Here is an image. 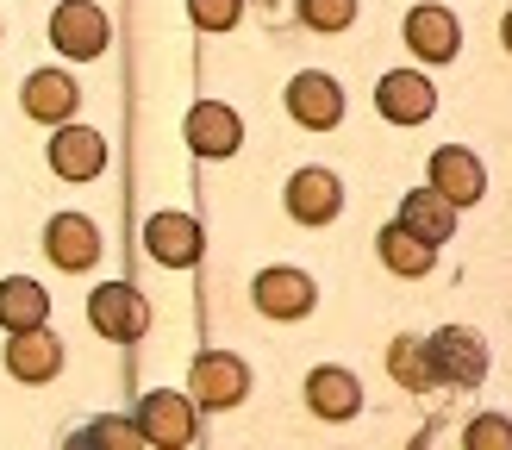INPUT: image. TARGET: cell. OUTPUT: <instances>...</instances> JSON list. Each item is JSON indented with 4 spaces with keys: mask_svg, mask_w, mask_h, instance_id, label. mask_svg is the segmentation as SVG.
I'll use <instances>...</instances> for the list:
<instances>
[{
    "mask_svg": "<svg viewBox=\"0 0 512 450\" xmlns=\"http://www.w3.org/2000/svg\"><path fill=\"white\" fill-rule=\"evenodd\" d=\"M75 438H82V444H138V425H125V419H94L88 425V432H75Z\"/></svg>",
    "mask_w": 512,
    "mask_h": 450,
    "instance_id": "cell-25",
    "label": "cell"
},
{
    "mask_svg": "<svg viewBox=\"0 0 512 450\" xmlns=\"http://www.w3.org/2000/svg\"><path fill=\"white\" fill-rule=\"evenodd\" d=\"M25 113L44 119V125H63L75 119V107H82V88L69 82V69H38V75H25Z\"/></svg>",
    "mask_w": 512,
    "mask_h": 450,
    "instance_id": "cell-16",
    "label": "cell"
},
{
    "mask_svg": "<svg viewBox=\"0 0 512 450\" xmlns=\"http://www.w3.org/2000/svg\"><path fill=\"white\" fill-rule=\"evenodd\" d=\"M425 357L438 369V382H450V388H481V375H488V344H481L469 325H444V332L425 344Z\"/></svg>",
    "mask_w": 512,
    "mask_h": 450,
    "instance_id": "cell-2",
    "label": "cell"
},
{
    "mask_svg": "<svg viewBox=\"0 0 512 450\" xmlns=\"http://www.w3.org/2000/svg\"><path fill=\"white\" fill-rule=\"evenodd\" d=\"M469 444L500 450V444H506V419H475V425H469Z\"/></svg>",
    "mask_w": 512,
    "mask_h": 450,
    "instance_id": "cell-26",
    "label": "cell"
},
{
    "mask_svg": "<svg viewBox=\"0 0 512 450\" xmlns=\"http://www.w3.org/2000/svg\"><path fill=\"white\" fill-rule=\"evenodd\" d=\"M306 407H313L319 419H356V407H363V388H356V375L325 363L306 375Z\"/></svg>",
    "mask_w": 512,
    "mask_h": 450,
    "instance_id": "cell-17",
    "label": "cell"
},
{
    "mask_svg": "<svg viewBox=\"0 0 512 450\" xmlns=\"http://www.w3.org/2000/svg\"><path fill=\"white\" fill-rule=\"evenodd\" d=\"M288 213L300 225H331L344 213V188H338V175L331 169H300L294 182H288Z\"/></svg>",
    "mask_w": 512,
    "mask_h": 450,
    "instance_id": "cell-13",
    "label": "cell"
},
{
    "mask_svg": "<svg viewBox=\"0 0 512 450\" xmlns=\"http://www.w3.org/2000/svg\"><path fill=\"white\" fill-rule=\"evenodd\" d=\"M375 250H381V263H388L394 275H431V263H438V257H431V244H425V238H413L400 219H394V225H381Z\"/></svg>",
    "mask_w": 512,
    "mask_h": 450,
    "instance_id": "cell-21",
    "label": "cell"
},
{
    "mask_svg": "<svg viewBox=\"0 0 512 450\" xmlns=\"http://www.w3.org/2000/svg\"><path fill=\"white\" fill-rule=\"evenodd\" d=\"M388 375H394L406 394H431V388H438V369H431V357H425L419 338H394L388 344Z\"/></svg>",
    "mask_w": 512,
    "mask_h": 450,
    "instance_id": "cell-22",
    "label": "cell"
},
{
    "mask_svg": "<svg viewBox=\"0 0 512 450\" xmlns=\"http://www.w3.org/2000/svg\"><path fill=\"white\" fill-rule=\"evenodd\" d=\"M188 150L194 157H213V163H225V157H238V144H244V119L225 107V100H200V107H188Z\"/></svg>",
    "mask_w": 512,
    "mask_h": 450,
    "instance_id": "cell-4",
    "label": "cell"
},
{
    "mask_svg": "<svg viewBox=\"0 0 512 450\" xmlns=\"http://www.w3.org/2000/svg\"><path fill=\"white\" fill-rule=\"evenodd\" d=\"M88 319H94V332L113 338V344H138L150 332V307L132 282H100L88 294Z\"/></svg>",
    "mask_w": 512,
    "mask_h": 450,
    "instance_id": "cell-1",
    "label": "cell"
},
{
    "mask_svg": "<svg viewBox=\"0 0 512 450\" xmlns=\"http://www.w3.org/2000/svg\"><path fill=\"white\" fill-rule=\"evenodd\" d=\"M44 313H50V294L32 282V275H7V282H0V325H7V332L44 325Z\"/></svg>",
    "mask_w": 512,
    "mask_h": 450,
    "instance_id": "cell-20",
    "label": "cell"
},
{
    "mask_svg": "<svg viewBox=\"0 0 512 450\" xmlns=\"http://www.w3.org/2000/svg\"><path fill=\"white\" fill-rule=\"evenodd\" d=\"M188 13H194L200 32H232L244 7H238V0H188Z\"/></svg>",
    "mask_w": 512,
    "mask_h": 450,
    "instance_id": "cell-24",
    "label": "cell"
},
{
    "mask_svg": "<svg viewBox=\"0 0 512 450\" xmlns=\"http://www.w3.org/2000/svg\"><path fill=\"white\" fill-rule=\"evenodd\" d=\"M7 369L19 382H50V375L63 369V344L50 338L44 325H25V332H13V344H7Z\"/></svg>",
    "mask_w": 512,
    "mask_h": 450,
    "instance_id": "cell-19",
    "label": "cell"
},
{
    "mask_svg": "<svg viewBox=\"0 0 512 450\" xmlns=\"http://www.w3.org/2000/svg\"><path fill=\"white\" fill-rule=\"evenodd\" d=\"M375 107L388 125H419V119L438 113V88H431L419 69H388L375 82Z\"/></svg>",
    "mask_w": 512,
    "mask_h": 450,
    "instance_id": "cell-5",
    "label": "cell"
},
{
    "mask_svg": "<svg viewBox=\"0 0 512 450\" xmlns=\"http://www.w3.org/2000/svg\"><path fill=\"white\" fill-rule=\"evenodd\" d=\"M138 438L144 444H163V450H182L194 438V400L188 394H169V388L144 394L138 400Z\"/></svg>",
    "mask_w": 512,
    "mask_h": 450,
    "instance_id": "cell-6",
    "label": "cell"
},
{
    "mask_svg": "<svg viewBox=\"0 0 512 450\" xmlns=\"http://www.w3.org/2000/svg\"><path fill=\"white\" fill-rule=\"evenodd\" d=\"M313 300H319V288H313L306 269H263L256 275V307H263L269 319H306Z\"/></svg>",
    "mask_w": 512,
    "mask_h": 450,
    "instance_id": "cell-12",
    "label": "cell"
},
{
    "mask_svg": "<svg viewBox=\"0 0 512 450\" xmlns=\"http://www.w3.org/2000/svg\"><path fill=\"white\" fill-rule=\"evenodd\" d=\"M244 394H250V375H244L238 357H225V350H207V357H194V400H200V407L225 413V407H238Z\"/></svg>",
    "mask_w": 512,
    "mask_h": 450,
    "instance_id": "cell-11",
    "label": "cell"
},
{
    "mask_svg": "<svg viewBox=\"0 0 512 450\" xmlns=\"http://www.w3.org/2000/svg\"><path fill=\"white\" fill-rule=\"evenodd\" d=\"M431 188H438L450 207H475V200L488 194V169H481L475 150L444 144V150H431Z\"/></svg>",
    "mask_w": 512,
    "mask_h": 450,
    "instance_id": "cell-7",
    "label": "cell"
},
{
    "mask_svg": "<svg viewBox=\"0 0 512 450\" xmlns=\"http://www.w3.org/2000/svg\"><path fill=\"white\" fill-rule=\"evenodd\" d=\"M44 250H50V263H57V269H94V257H100L94 219L88 213H57V219L44 225Z\"/></svg>",
    "mask_w": 512,
    "mask_h": 450,
    "instance_id": "cell-14",
    "label": "cell"
},
{
    "mask_svg": "<svg viewBox=\"0 0 512 450\" xmlns=\"http://www.w3.org/2000/svg\"><path fill=\"white\" fill-rule=\"evenodd\" d=\"M406 44H413L425 63H450L456 50H463V25H456L450 7H413L406 13Z\"/></svg>",
    "mask_w": 512,
    "mask_h": 450,
    "instance_id": "cell-15",
    "label": "cell"
},
{
    "mask_svg": "<svg viewBox=\"0 0 512 450\" xmlns=\"http://www.w3.org/2000/svg\"><path fill=\"white\" fill-rule=\"evenodd\" d=\"M144 250L157 257L163 269H194L200 250H207V238H200V225L188 213H157L144 225Z\"/></svg>",
    "mask_w": 512,
    "mask_h": 450,
    "instance_id": "cell-9",
    "label": "cell"
},
{
    "mask_svg": "<svg viewBox=\"0 0 512 450\" xmlns=\"http://www.w3.org/2000/svg\"><path fill=\"white\" fill-rule=\"evenodd\" d=\"M288 113L306 125V132H331V125L344 119V88L331 82V75H319V69H300L288 82Z\"/></svg>",
    "mask_w": 512,
    "mask_h": 450,
    "instance_id": "cell-8",
    "label": "cell"
},
{
    "mask_svg": "<svg viewBox=\"0 0 512 450\" xmlns=\"http://www.w3.org/2000/svg\"><path fill=\"white\" fill-rule=\"evenodd\" d=\"M400 225L438 250V244H450V232H456V207H450L438 188H413V194L400 200Z\"/></svg>",
    "mask_w": 512,
    "mask_h": 450,
    "instance_id": "cell-18",
    "label": "cell"
},
{
    "mask_svg": "<svg viewBox=\"0 0 512 450\" xmlns=\"http://www.w3.org/2000/svg\"><path fill=\"white\" fill-rule=\"evenodd\" d=\"M50 169H57L63 182H94V175L107 169V138L63 119V132L50 138Z\"/></svg>",
    "mask_w": 512,
    "mask_h": 450,
    "instance_id": "cell-10",
    "label": "cell"
},
{
    "mask_svg": "<svg viewBox=\"0 0 512 450\" xmlns=\"http://www.w3.org/2000/svg\"><path fill=\"white\" fill-rule=\"evenodd\" d=\"M107 13L94 7V0H63L57 13H50V44L63 50V57H75V63H88V57H100L107 50Z\"/></svg>",
    "mask_w": 512,
    "mask_h": 450,
    "instance_id": "cell-3",
    "label": "cell"
},
{
    "mask_svg": "<svg viewBox=\"0 0 512 450\" xmlns=\"http://www.w3.org/2000/svg\"><path fill=\"white\" fill-rule=\"evenodd\" d=\"M300 19L313 32H350L356 25V0H300Z\"/></svg>",
    "mask_w": 512,
    "mask_h": 450,
    "instance_id": "cell-23",
    "label": "cell"
}]
</instances>
